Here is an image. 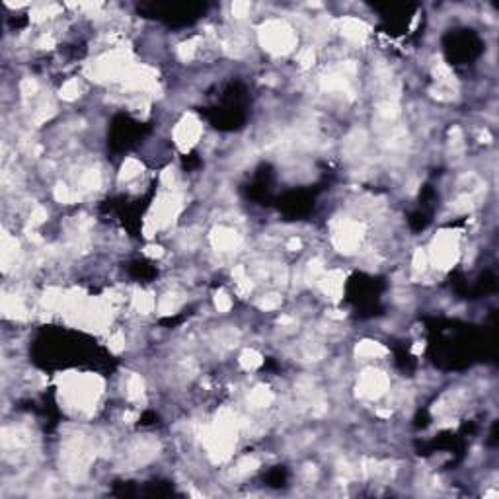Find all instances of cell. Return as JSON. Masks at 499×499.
I'll return each instance as SVG.
<instances>
[{"label":"cell","instance_id":"obj_6","mask_svg":"<svg viewBox=\"0 0 499 499\" xmlns=\"http://www.w3.org/2000/svg\"><path fill=\"white\" fill-rule=\"evenodd\" d=\"M384 353H386V349L380 344H375V342H363L357 347V355L361 357H378L384 355Z\"/></svg>","mask_w":499,"mask_h":499},{"label":"cell","instance_id":"obj_1","mask_svg":"<svg viewBox=\"0 0 499 499\" xmlns=\"http://www.w3.org/2000/svg\"><path fill=\"white\" fill-rule=\"evenodd\" d=\"M261 41L266 45L269 51H275V53H287L293 49L295 45V35L288 30L287 25L279 22L267 23L261 32Z\"/></svg>","mask_w":499,"mask_h":499},{"label":"cell","instance_id":"obj_11","mask_svg":"<svg viewBox=\"0 0 499 499\" xmlns=\"http://www.w3.org/2000/svg\"><path fill=\"white\" fill-rule=\"evenodd\" d=\"M240 363H242V366L244 369H257V366L261 365V357L257 355L255 351H246V353H242V357H240Z\"/></svg>","mask_w":499,"mask_h":499},{"label":"cell","instance_id":"obj_10","mask_svg":"<svg viewBox=\"0 0 499 499\" xmlns=\"http://www.w3.org/2000/svg\"><path fill=\"white\" fill-rule=\"evenodd\" d=\"M55 197L57 201H61V203H72V201L76 199V191H72L70 188L67 186H57L55 188Z\"/></svg>","mask_w":499,"mask_h":499},{"label":"cell","instance_id":"obj_17","mask_svg":"<svg viewBox=\"0 0 499 499\" xmlns=\"http://www.w3.org/2000/svg\"><path fill=\"white\" fill-rule=\"evenodd\" d=\"M248 10H250V4H248V2H234L232 4V14L234 16H238V18L246 16V12Z\"/></svg>","mask_w":499,"mask_h":499},{"label":"cell","instance_id":"obj_14","mask_svg":"<svg viewBox=\"0 0 499 499\" xmlns=\"http://www.w3.org/2000/svg\"><path fill=\"white\" fill-rule=\"evenodd\" d=\"M215 302H217V308H219V312L230 310V306H232V300H230V297H228L226 293H219V295H217V299H215Z\"/></svg>","mask_w":499,"mask_h":499},{"label":"cell","instance_id":"obj_3","mask_svg":"<svg viewBox=\"0 0 499 499\" xmlns=\"http://www.w3.org/2000/svg\"><path fill=\"white\" fill-rule=\"evenodd\" d=\"M386 384H388V380L386 377L382 375V373H377V371H369L363 375L361 378V394L363 396H369V398H373V396H378V394H382L384 388H386Z\"/></svg>","mask_w":499,"mask_h":499},{"label":"cell","instance_id":"obj_12","mask_svg":"<svg viewBox=\"0 0 499 499\" xmlns=\"http://www.w3.org/2000/svg\"><path fill=\"white\" fill-rule=\"evenodd\" d=\"M78 92H80V86H78V80H68L67 84L61 88V96L65 98V100H76L78 98Z\"/></svg>","mask_w":499,"mask_h":499},{"label":"cell","instance_id":"obj_9","mask_svg":"<svg viewBox=\"0 0 499 499\" xmlns=\"http://www.w3.org/2000/svg\"><path fill=\"white\" fill-rule=\"evenodd\" d=\"M139 172H141V164H139L135 158H129V160H125V164H123L121 179L129 181V179H133L135 176H139Z\"/></svg>","mask_w":499,"mask_h":499},{"label":"cell","instance_id":"obj_4","mask_svg":"<svg viewBox=\"0 0 499 499\" xmlns=\"http://www.w3.org/2000/svg\"><path fill=\"white\" fill-rule=\"evenodd\" d=\"M342 32H344L345 37L351 39V41H361V39L366 35L363 22L353 20V18H347L345 22H342Z\"/></svg>","mask_w":499,"mask_h":499},{"label":"cell","instance_id":"obj_13","mask_svg":"<svg viewBox=\"0 0 499 499\" xmlns=\"http://www.w3.org/2000/svg\"><path fill=\"white\" fill-rule=\"evenodd\" d=\"M279 304H281V299L277 295H267L266 299L259 300V308H264V310H273V308H277Z\"/></svg>","mask_w":499,"mask_h":499},{"label":"cell","instance_id":"obj_5","mask_svg":"<svg viewBox=\"0 0 499 499\" xmlns=\"http://www.w3.org/2000/svg\"><path fill=\"white\" fill-rule=\"evenodd\" d=\"M240 242V238H238V234L234 232V230H226V228H221L219 232L215 234V246L222 250V252H226V250H234L236 246Z\"/></svg>","mask_w":499,"mask_h":499},{"label":"cell","instance_id":"obj_2","mask_svg":"<svg viewBox=\"0 0 499 499\" xmlns=\"http://www.w3.org/2000/svg\"><path fill=\"white\" fill-rule=\"evenodd\" d=\"M176 143L186 150L189 148L193 143H197V139H199L201 135V125L193 117H186L183 121L178 125V129H176Z\"/></svg>","mask_w":499,"mask_h":499},{"label":"cell","instance_id":"obj_7","mask_svg":"<svg viewBox=\"0 0 499 499\" xmlns=\"http://www.w3.org/2000/svg\"><path fill=\"white\" fill-rule=\"evenodd\" d=\"M271 400H273V396H271V392L267 388H255L250 394V402L254 404L255 408H266Z\"/></svg>","mask_w":499,"mask_h":499},{"label":"cell","instance_id":"obj_15","mask_svg":"<svg viewBox=\"0 0 499 499\" xmlns=\"http://www.w3.org/2000/svg\"><path fill=\"white\" fill-rule=\"evenodd\" d=\"M299 63L302 67H310L312 63H314V49L312 47H306V49H302L299 55Z\"/></svg>","mask_w":499,"mask_h":499},{"label":"cell","instance_id":"obj_16","mask_svg":"<svg viewBox=\"0 0 499 499\" xmlns=\"http://www.w3.org/2000/svg\"><path fill=\"white\" fill-rule=\"evenodd\" d=\"M45 219H47V211H45L43 207H35L34 211H32V217H30L32 224H41Z\"/></svg>","mask_w":499,"mask_h":499},{"label":"cell","instance_id":"obj_8","mask_svg":"<svg viewBox=\"0 0 499 499\" xmlns=\"http://www.w3.org/2000/svg\"><path fill=\"white\" fill-rule=\"evenodd\" d=\"M133 304H135V308H137L139 312L146 314V312L152 310V306H154V299H152L150 295H146V293H139V295L133 299Z\"/></svg>","mask_w":499,"mask_h":499}]
</instances>
